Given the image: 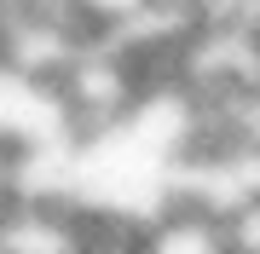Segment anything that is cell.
Returning <instances> with one entry per match:
<instances>
[{"instance_id":"277c9868","label":"cell","mask_w":260,"mask_h":254,"mask_svg":"<svg viewBox=\"0 0 260 254\" xmlns=\"http://www.w3.org/2000/svg\"><path fill=\"white\" fill-rule=\"evenodd\" d=\"M225 237H232V254H260V197H249L237 214H225Z\"/></svg>"},{"instance_id":"6da1fadb","label":"cell","mask_w":260,"mask_h":254,"mask_svg":"<svg viewBox=\"0 0 260 254\" xmlns=\"http://www.w3.org/2000/svg\"><path fill=\"white\" fill-rule=\"evenodd\" d=\"M0 144L23 156H64L75 151V127L64 110L58 81H35L23 69L0 64Z\"/></svg>"},{"instance_id":"8992f818","label":"cell","mask_w":260,"mask_h":254,"mask_svg":"<svg viewBox=\"0 0 260 254\" xmlns=\"http://www.w3.org/2000/svg\"><path fill=\"white\" fill-rule=\"evenodd\" d=\"M0 47H6V23H0Z\"/></svg>"},{"instance_id":"3957f363","label":"cell","mask_w":260,"mask_h":254,"mask_svg":"<svg viewBox=\"0 0 260 254\" xmlns=\"http://www.w3.org/2000/svg\"><path fill=\"white\" fill-rule=\"evenodd\" d=\"M70 6L81 12V23L93 29L99 41H121V35H133V29H145L162 0H70Z\"/></svg>"},{"instance_id":"5b68a950","label":"cell","mask_w":260,"mask_h":254,"mask_svg":"<svg viewBox=\"0 0 260 254\" xmlns=\"http://www.w3.org/2000/svg\"><path fill=\"white\" fill-rule=\"evenodd\" d=\"M87 254H139V237H116V243H93Z\"/></svg>"},{"instance_id":"7a4b0ae2","label":"cell","mask_w":260,"mask_h":254,"mask_svg":"<svg viewBox=\"0 0 260 254\" xmlns=\"http://www.w3.org/2000/svg\"><path fill=\"white\" fill-rule=\"evenodd\" d=\"M139 254H232L225 220L191 202H168L156 220L139 231Z\"/></svg>"}]
</instances>
